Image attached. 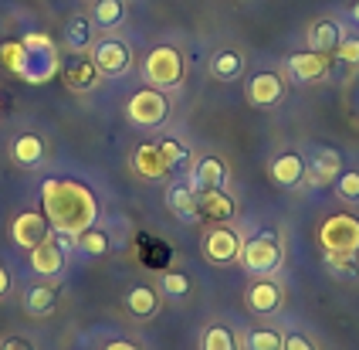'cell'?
I'll return each mask as SVG.
<instances>
[{"label": "cell", "mask_w": 359, "mask_h": 350, "mask_svg": "<svg viewBox=\"0 0 359 350\" xmlns=\"http://www.w3.org/2000/svg\"><path fill=\"white\" fill-rule=\"evenodd\" d=\"M41 205H44V218L61 235L79 238L81 231L95 228L99 221V197L81 181H44Z\"/></svg>", "instance_id": "6da1fadb"}, {"label": "cell", "mask_w": 359, "mask_h": 350, "mask_svg": "<svg viewBox=\"0 0 359 350\" xmlns=\"http://www.w3.org/2000/svg\"><path fill=\"white\" fill-rule=\"evenodd\" d=\"M187 65H183V55H180V48L173 44H156L153 51H146V58H142V79L146 85H153V89H180L183 85V72Z\"/></svg>", "instance_id": "7a4b0ae2"}, {"label": "cell", "mask_w": 359, "mask_h": 350, "mask_svg": "<svg viewBox=\"0 0 359 350\" xmlns=\"http://www.w3.org/2000/svg\"><path fill=\"white\" fill-rule=\"evenodd\" d=\"M241 266L248 268L251 276H271V272H278L281 266V242L275 231H261L255 235L251 242H244L241 245Z\"/></svg>", "instance_id": "3957f363"}, {"label": "cell", "mask_w": 359, "mask_h": 350, "mask_svg": "<svg viewBox=\"0 0 359 350\" xmlns=\"http://www.w3.org/2000/svg\"><path fill=\"white\" fill-rule=\"evenodd\" d=\"M126 119L136 126H146V129H156L170 119V99L163 96V89H153V85H146L140 92H133L129 96V103H126Z\"/></svg>", "instance_id": "277c9868"}, {"label": "cell", "mask_w": 359, "mask_h": 350, "mask_svg": "<svg viewBox=\"0 0 359 350\" xmlns=\"http://www.w3.org/2000/svg\"><path fill=\"white\" fill-rule=\"evenodd\" d=\"M319 242L325 252H359V218L349 211L329 214L319 228Z\"/></svg>", "instance_id": "5b68a950"}, {"label": "cell", "mask_w": 359, "mask_h": 350, "mask_svg": "<svg viewBox=\"0 0 359 350\" xmlns=\"http://www.w3.org/2000/svg\"><path fill=\"white\" fill-rule=\"evenodd\" d=\"M92 58L99 65L102 75H126L133 68V48L122 41V38H99V44H92Z\"/></svg>", "instance_id": "8992f818"}, {"label": "cell", "mask_w": 359, "mask_h": 350, "mask_svg": "<svg viewBox=\"0 0 359 350\" xmlns=\"http://www.w3.org/2000/svg\"><path fill=\"white\" fill-rule=\"evenodd\" d=\"M55 235V228L51 221L44 218V211H24L18 214L14 221H11V238H14V245L18 248H38L44 238H51Z\"/></svg>", "instance_id": "52a82bcc"}, {"label": "cell", "mask_w": 359, "mask_h": 350, "mask_svg": "<svg viewBox=\"0 0 359 350\" xmlns=\"http://www.w3.org/2000/svg\"><path fill=\"white\" fill-rule=\"evenodd\" d=\"M329 55H322V51H295V55H288V62H285V72H288V79L299 85H309V82H322L325 75H329Z\"/></svg>", "instance_id": "ba28073f"}, {"label": "cell", "mask_w": 359, "mask_h": 350, "mask_svg": "<svg viewBox=\"0 0 359 350\" xmlns=\"http://www.w3.org/2000/svg\"><path fill=\"white\" fill-rule=\"evenodd\" d=\"M241 235L234 228L220 225V228H210L207 235H203V255H207V262H214V266H227V262H238L241 259Z\"/></svg>", "instance_id": "9c48e42d"}, {"label": "cell", "mask_w": 359, "mask_h": 350, "mask_svg": "<svg viewBox=\"0 0 359 350\" xmlns=\"http://www.w3.org/2000/svg\"><path fill=\"white\" fill-rule=\"evenodd\" d=\"M61 75H65V85L72 92H88L99 85V65L92 58V51H72V58L61 65Z\"/></svg>", "instance_id": "30bf717a"}, {"label": "cell", "mask_w": 359, "mask_h": 350, "mask_svg": "<svg viewBox=\"0 0 359 350\" xmlns=\"http://www.w3.org/2000/svg\"><path fill=\"white\" fill-rule=\"evenodd\" d=\"M268 174H271V181H275L278 187L295 190V187L309 177V164H305V157H302V153H295V150H285V153H278V157H271Z\"/></svg>", "instance_id": "8fae6325"}, {"label": "cell", "mask_w": 359, "mask_h": 350, "mask_svg": "<svg viewBox=\"0 0 359 350\" xmlns=\"http://www.w3.org/2000/svg\"><path fill=\"white\" fill-rule=\"evenodd\" d=\"M285 99V75L281 72H258L248 82V103L258 109H271Z\"/></svg>", "instance_id": "7c38bea8"}, {"label": "cell", "mask_w": 359, "mask_h": 350, "mask_svg": "<svg viewBox=\"0 0 359 350\" xmlns=\"http://www.w3.org/2000/svg\"><path fill=\"white\" fill-rule=\"evenodd\" d=\"M166 207L180 221H200V190L190 181H177L166 187Z\"/></svg>", "instance_id": "4fadbf2b"}, {"label": "cell", "mask_w": 359, "mask_h": 350, "mask_svg": "<svg viewBox=\"0 0 359 350\" xmlns=\"http://www.w3.org/2000/svg\"><path fill=\"white\" fill-rule=\"evenodd\" d=\"M227 177H231L227 164H224L220 157H214V153H203L197 164H194V170H190V184L197 187V190H214V187H224L227 184Z\"/></svg>", "instance_id": "5bb4252c"}, {"label": "cell", "mask_w": 359, "mask_h": 350, "mask_svg": "<svg viewBox=\"0 0 359 350\" xmlns=\"http://www.w3.org/2000/svg\"><path fill=\"white\" fill-rule=\"evenodd\" d=\"M281 303H285V292H281L278 283H271L268 276H261L255 286L248 289V306L255 309L258 316H271V313H278Z\"/></svg>", "instance_id": "9a60e30c"}, {"label": "cell", "mask_w": 359, "mask_h": 350, "mask_svg": "<svg viewBox=\"0 0 359 350\" xmlns=\"http://www.w3.org/2000/svg\"><path fill=\"white\" fill-rule=\"evenodd\" d=\"M31 268L38 276H58L61 268H65V242H58L51 235L38 248H31Z\"/></svg>", "instance_id": "2e32d148"}, {"label": "cell", "mask_w": 359, "mask_h": 350, "mask_svg": "<svg viewBox=\"0 0 359 350\" xmlns=\"http://www.w3.org/2000/svg\"><path fill=\"white\" fill-rule=\"evenodd\" d=\"M238 214V205H234V197L224 190V187H214V190H200V218H207V221H231Z\"/></svg>", "instance_id": "e0dca14e"}, {"label": "cell", "mask_w": 359, "mask_h": 350, "mask_svg": "<svg viewBox=\"0 0 359 350\" xmlns=\"http://www.w3.org/2000/svg\"><path fill=\"white\" fill-rule=\"evenodd\" d=\"M133 170H136L140 177H146V181H163V177H170V164L163 160V153L156 143L136 146V153H133Z\"/></svg>", "instance_id": "ac0fdd59"}, {"label": "cell", "mask_w": 359, "mask_h": 350, "mask_svg": "<svg viewBox=\"0 0 359 350\" xmlns=\"http://www.w3.org/2000/svg\"><path fill=\"white\" fill-rule=\"evenodd\" d=\"M210 75L217 82H241L244 79V55L238 48H217L210 55Z\"/></svg>", "instance_id": "d6986e66"}, {"label": "cell", "mask_w": 359, "mask_h": 350, "mask_svg": "<svg viewBox=\"0 0 359 350\" xmlns=\"http://www.w3.org/2000/svg\"><path fill=\"white\" fill-rule=\"evenodd\" d=\"M342 41V27L339 21H332V18H322L309 27V34H305V44L312 48V51H322V55H332Z\"/></svg>", "instance_id": "ffe728a7"}, {"label": "cell", "mask_w": 359, "mask_h": 350, "mask_svg": "<svg viewBox=\"0 0 359 350\" xmlns=\"http://www.w3.org/2000/svg\"><path fill=\"white\" fill-rule=\"evenodd\" d=\"M44 153H48V146H44V140L38 133H18L11 140V157L20 167H38L44 160Z\"/></svg>", "instance_id": "44dd1931"}, {"label": "cell", "mask_w": 359, "mask_h": 350, "mask_svg": "<svg viewBox=\"0 0 359 350\" xmlns=\"http://www.w3.org/2000/svg\"><path fill=\"white\" fill-rule=\"evenodd\" d=\"M342 174V160L336 150H319L309 164V184L325 187V184H336V177Z\"/></svg>", "instance_id": "7402d4cb"}, {"label": "cell", "mask_w": 359, "mask_h": 350, "mask_svg": "<svg viewBox=\"0 0 359 350\" xmlns=\"http://www.w3.org/2000/svg\"><path fill=\"white\" fill-rule=\"evenodd\" d=\"M126 0H95L92 4V24H95V31H116V27H122L126 24Z\"/></svg>", "instance_id": "603a6c76"}, {"label": "cell", "mask_w": 359, "mask_h": 350, "mask_svg": "<svg viewBox=\"0 0 359 350\" xmlns=\"http://www.w3.org/2000/svg\"><path fill=\"white\" fill-rule=\"evenodd\" d=\"M61 44L68 51H88L95 44V24H92V18H72L65 24V31H61Z\"/></svg>", "instance_id": "cb8c5ba5"}, {"label": "cell", "mask_w": 359, "mask_h": 350, "mask_svg": "<svg viewBox=\"0 0 359 350\" xmlns=\"http://www.w3.org/2000/svg\"><path fill=\"white\" fill-rule=\"evenodd\" d=\"M126 309H129L133 316H140V320L156 316V309H160V296H156V289L153 286H133L129 292H126Z\"/></svg>", "instance_id": "d4e9b609"}, {"label": "cell", "mask_w": 359, "mask_h": 350, "mask_svg": "<svg viewBox=\"0 0 359 350\" xmlns=\"http://www.w3.org/2000/svg\"><path fill=\"white\" fill-rule=\"evenodd\" d=\"M24 306H27V313H34V316H48L51 309L58 306V286L44 283V286L27 289V299H24Z\"/></svg>", "instance_id": "484cf974"}, {"label": "cell", "mask_w": 359, "mask_h": 350, "mask_svg": "<svg viewBox=\"0 0 359 350\" xmlns=\"http://www.w3.org/2000/svg\"><path fill=\"white\" fill-rule=\"evenodd\" d=\"M160 153H163V160L170 164V170H177V167H190L194 164V150L183 143V140H177V136H163L160 143Z\"/></svg>", "instance_id": "4316f807"}, {"label": "cell", "mask_w": 359, "mask_h": 350, "mask_svg": "<svg viewBox=\"0 0 359 350\" xmlns=\"http://www.w3.org/2000/svg\"><path fill=\"white\" fill-rule=\"evenodd\" d=\"M325 266L332 276H339L346 283H356L359 279V262L356 252H325Z\"/></svg>", "instance_id": "83f0119b"}, {"label": "cell", "mask_w": 359, "mask_h": 350, "mask_svg": "<svg viewBox=\"0 0 359 350\" xmlns=\"http://www.w3.org/2000/svg\"><path fill=\"white\" fill-rule=\"evenodd\" d=\"M200 350H238V340H234L231 327L214 323V327H207L200 333Z\"/></svg>", "instance_id": "f1b7e54d"}, {"label": "cell", "mask_w": 359, "mask_h": 350, "mask_svg": "<svg viewBox=\"0 0 359 350\" xmlns=\"http://www.w3.org/2000/svg\"><path fill=\"white\" fill-rule=\"evenodd\" d=\"M285 344V333L271 327H261V330H251L248 337H244V350H281Z\"/></svg>", "instance_id": "f546056e"}, {"label": "cell", "mask_w": 359, "mask_h": 350, "mask_svg": "<svg viewBox=\"0 0 359 350\" xmlns=\"http://www.w3.org/2000/svg\"><path fill=\"white\" fill-rule=\"evenodd\" d=\"M160 292H166L170 299H187L190 296V279L183 276V272H177V268H170V272H163L160 276Z\"/></svg>", "instance_id": "4dcf8cb0"}, {"label": "cell", "mask_w": 359, "mask_h": 350, "mask_svg": "<svg viewBox=\"0 0 359 350\" xmlns=\"http://www.w3.org/2000/svg\"><path fill=\"white\" fill-rule=\"evenodd\" d=\"M332 187H336L339 201H346V205H359V170H342Z\"/></svg>", "instance_id": "1f68e13d"}, {"label": "cell", "mask_w": 359, "mask_h": 350, "mask_svg": "<svg viewBox=\"0 0 359 350\" xmlns=\"http://www.w3.org/2000/svg\"><path fill=\"white\" fill-rule=\"evenodd\" d=\"M79 248L85 255H105L109 252V235L99 231V228H88V231L79 235Z\"/></svg>", "instance_id": "d6a6232c"}, {"label": "cell", "mask_w": 359, "mask_h": 350, "mask_svg": "<svg viewBox=\"0 0 359 350\" xmlns=\"http://www.w3.org/2000/svg\"><path fill=\"white\" fill-rule=\"evenodd\" d=\"M336 55H339L346 65H359V38H342L339 48H336Z\"/></svg>", "instance_id": "836d02e7"}, {"label": "cell", "mask_w": 359, "mask_h": 350, "mask_svg": "<svg viewBox=\"0 0 359 350\" xmlns=\"http://www.w3.org/2000/svg\"><path fill=\"white\" fill-rule=\"evenodd\" d=\"M281 350H316V344H312L309 337H302V333H288L285 344H281Z\"/></svg>", "instance_id": "e575fe53"}, {"label": "cell", "mask_w": 359, "mask_h": 350, "mask_svg": "<svg viewBox=\"0 0 359 350\" xmlns=\"http://www.w3.org/2000/svg\"><path fill=\"white\" fill-rule=\"evenodd\" d=\"M0 350H34V344L27 337H7V340H0Z\"/></svg>", "instance_id": "d590c367"}, {"label": "cell", "mask_w": 359, "mask_h": 350, "mask_svg": "<svg viewBox=\"0 0 359 350\" xmlns=\"http://www.w3.org/2000/svg\"><path fill=\"white\" fill-rule=\"evenodd\" d=\"M102 350H140V344H133V340H112V344H105Z\"/></svg>", "instance_id": "8d00e7d4"}, {"label": "cell", "mask_w": 359, "mask_h": 350, "mask_svg": "<svg viewBox=\"0 0 359 350\" xmlns=\"http://www.w3.org/2000/svg\"><path fill=\"white\" fill-rule=\"evenodd\" d=\"M7 289H11V272L7 266H0V296H7Z\"/></svg>", "instance_id": "74e56055"}, {"label": "cell", "mask_w": 359, "mask_h": 350, "mask_svg": "<svg viewBox=\"0 0 359 350\" xmlns=\"http://www.w3.org/2000/svg\"><path fill=\"white\" fill-rule=\"evenodd\" d=\"M349 18H353V21L359 24V0H356V4H353V11H349Z\"/></svg>", "instance_id": "f35d334b"}]
</instances>
